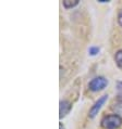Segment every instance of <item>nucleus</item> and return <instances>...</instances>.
Instances as JSON below:
<instances>
[{
	"mask_svg": "<svg viewBox=\"0 0 122 129\" xmlns=\"http://www.w3.org/2000/svg\"><path fill=\"white\" fill-rule=\"evenodd\" d=\"M114 61H116L118 67L122 69V50H119V51L116 53V55H114Z\"/></svg>",
	"mask_w": 122,
	"mask_h": 129,
	"instance_id": "423d86ee",
	"label": "nucleus"
},
{
	"mask_svg": "<svg viewBox=\"0 0 122 129\" xmlns=\"http://www.w3.org/2000/svg\"><path fill=\"white\" fill-rule=\"evenodd\" d=\"M71 107H72V105H71V103L69 101H67V100H63V101L60 102V107H59V113H60V118H62L67 115L68 113L70 112Z\"/></svg>",
	"mask_w": 122,
	"mask_h": 129,
	"instance_id": "20e7f679",
	"label": "nucleus"
},
{
	"mask_svg": "<svg viewBox=\"0 0 122 129\" xmlns=\"http://www.w3.org/2000/svg\"><path fill=\"white\" fill-rule=\"evenodd\" d=\"M77 5H78V0H64L63 1V7L66 9H71Z\"/></svg>",
	"mask_w": 122,
	"mask_h": 129,
	"instance_id": "39448f33",
	"label": "nucleus"
},
{
	"mask_svg": "<svg viewBox=\"0 0 122 129\" xmlns=\"http://www.w3.org/2000/svg\"><path fill=\"white\" fill-rule=\"evenodd\" d=\"M59 128H60V129H64V127H63V125H62V124H61V123L59 124Z\"/></svg>",
	"mask_w": 122,
	"mask_h": 129,
	"instance_id": "9b49d317",
	"label": "nucleus"
},
{
	"mask_svg": "<svg viewBox=\"0 0 122 129\" xmlns=\"http://www.w3.org/2000/svg\"><path fill=\"white\" fill-rule=\"evenodd\" d=\"M107 85H108V80L103 76H98V77H95L94 79H92L89 81L88 88H89V90L93 91V92H97V91H100V90H103V89H105Z\"/></svg>",
	"mask_w": 122,
	"mask_h": 129,
	"instance_id": "f03ea898",
	"label": "nucleus"
},
{
	"mask_svg": "<svg viewBox=\"0 0 122 129\" xmlns=\"http://www.w3.org/2000/svg\"><path fill=\"white\" fill-rule=\"evenodd\" d=\"M107 100H108V94H105V95L100 96L97 101L95 102V104L91 107V110H89V113H88V116L91 117V118H94L98 114L99 110L101 109V106L105 104V102L107 101Z\"/></svg>",
	"mask_w": 122,
	"mask_h": 129,
	"instance_id": "7ed1b4c3",
	"label": "nucleus"
},
{
	"mask_svg": "<svg viewBox=\"0 0 122 129\" xmlns=\"http://www.w3.org/2000/svg\"><path fill=\"white\" fill-rule=\"evenodd\" d=\"M88 52H89V54L91 55H96L99 52V48L98 47H91L89 50H88Z\"/></svg>",
	"mask_w": 122,
	"mask_h": 129,
	"instance_id": "0eeeda50",
	"label": "nucleus"
},
{
	"mask_svg": "<svg viewBox=\"0 0 122 129\" xmlns=\"http://www.w3.org/2000/svg\"><path fill=\"white\" fill-rule=\"evenodd\" d=\"M117 88H118V90H122V81L117 82Z\"/></svg>",
	"mask_w": 122,
	"mask_h": 129,
	"instance_id": "1a4fd4ad",
	"label": "nucleus"
},
{
	"mask_svg": "<svg viewBox=\"0 0 122 129\" xmlns=\"http://www.w3.org/2000/svg\"><path fill=\"white\" fill-rule=\"evenodd\" d=\"M122 125V118L118 114L107 115L101 119V126L107 129H116Z\"/></svg>",
	"mask_w": 122,
	"mask_h": 129,
	"instance_id": "f257e3e1",
	"label": "nucleus"
},
{
	"mask_svg": "<svg viewBox=\"0 0 122 129\" xmlns=\"http://www.w3.org/2000/svg\"><path fill=\"white\" fill-rule=\"evenodd\" d=\"M118 100L122 102V93H120V94H119V96H118Z\"/></svg>",
	"mask_w": 122,
	"mask_h": 129,
	"instance_id": "9d476101",
	"label": "nucleus"
},
{
	"mask_svg": "<svg viewBox=\"0 0 122 129\" xmlns=\"http://www.w3.org/2000/svg\"><path fill=\"white\" fill-rule=\"evenodd\" d=\"M118 23H119L120 26H122V9L119 11V14H118Z\"/></svg>",
	"mask_w": 122,
	"mask_h": 129,
	"instance_id": "6e6552de",
	"label": "nucleus"
}]
</instances>
